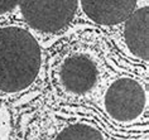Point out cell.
I'll return each mask as SVG.
<instances>
[{
  "instance_id": "1",
  "label": "cell",
  "mask_w": 149,
  "mask_h": 140,
  "mask_svg": "<svg viewBox=\"0 0 149 140\" xmlns=\"http://www.w3.org/2000/svg\"><path fill=\"white\" fill-rule=\"evenodd\" d=\"M42 69V49L27 29L18 25L0 28V92L20 94L31 88Z\"/></svg>"
},
{
  "instance_id": "2",
  "label": "cell",
  "mask_w": 149,
  "mask_h": 140,
  "mask_svg": "<svg viewBox=\"0 0 149 140\" xmlns=\"http://www.w3.org/2000/svg\"><path fill=\"white\" fill-rule=\"evenodd\" d=\"M102 109L115 123H134L148 109V87L130 76L119 77L104 92Z\"/></svg>"
},
{
  "instance_id": "3",
  "label": "cell",
  "mask_w": 149,
  "mask_h": 140,
  "mask_svg": "<svg viewBox=\"0 0 149 140\" xmlns=\"http://www.w3.org/2000/svg\"><path fill=\"white\" fill-rule=\"evenodd\" d=\"M25 23L37 32L59 33L74 18L79 0H19Z\"/></svg>"
},
{
  "instance_id": "4",
  "label": "cell",
  "mask_w": 149,
  "mask_h": 140,
  "mask_svg": "<svg viewBox=\"0 0 149 140\" xmlns=\"http://www.w3.org/2000/svg\"><path fill=\"white\" fill-rule=\"evenodd\" d=\"M57 75L63 91L73 96H82L95 88L99 81V68L88 56L76 53L63 60Z\"/></svg>"
},
{
  "instance_id": "5",
  "label": "cell",
  "mask_w": 149,
  "mask_h": 140,
  "mask_svg": "<svg viewBox=\"0 0 149 140\" xmlns=\"http://www.w3.org/2000/svg\"><path fill=\"white\" fill-rule=\"evenodd\" d=\"M138 0H79L88 19L100 25H116L125 21L136 9Z\"/></svg>"
},
{
  "instance_id": "6",
  "label": "cell",
  "mask_w": 149,
  "mask_h": 140,
  "mask_svg": "<svg viewBox=\"0 0 149 140\" xmlns=\"http://www.w3.org/2000/svg\"><path fill=\"white\" fill-rule=\"evenodd\" d=\"M124 42L130 54L147 63L149 60V9L141 6L124 21Z\"/></svg>"
},
{
  "instance_id": "7",
  "label": "cell",
  "mask_w": 149,
  "mask_h": 140,
  "mask_svg": "<svg viewBox=\"0 0 149 140\" xmlns=\"http://www.w3.org/2000/svg\"><path fill=\"white\" fill-rule=\"evenodd\" d=\"M54 140H106L95 125L85 121L70 124L56 136Z\"/></svg>"
},
{
  "instance_id": "8",
  "label": "cell",
  "mask_w": 149,
  "mask_h": 140,
  "mask_svg": "<svg viewBox=\"0 0 149 140\" xmlns=\"http://www.w3.org/2000/svg\"><path fill=\"white\" fill-rule=\"evenodd\" d=\"M18 4H19V0H0V15L13 12Z\"/></svg>"
}]
</instances>
